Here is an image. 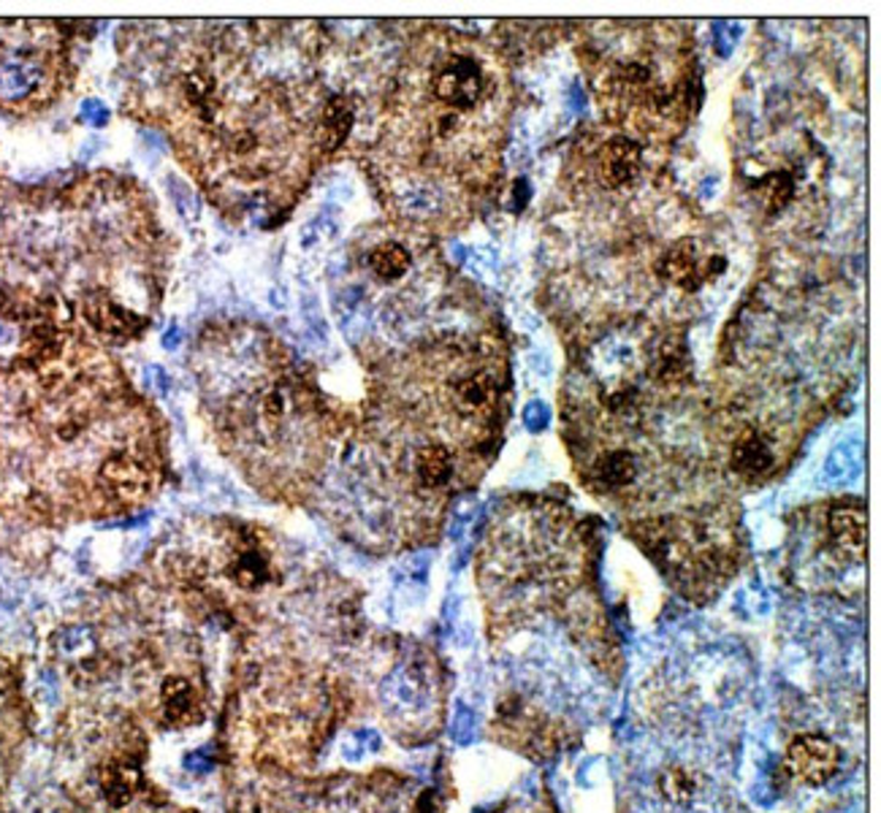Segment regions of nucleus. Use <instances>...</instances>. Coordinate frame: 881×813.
Segmentation results:
<instances>
[{"mask_svg": "<svg viewBox=\"0 0 881 813\" xmlns=\"http://www.w3.org/2000/svg\"><path fill=\"white\" fill-rule=\"evenodd\" d=\"M429 88L440 107L467 114L478 109L485 92V73L472 54H448L437 63Z\"/></svg>", "mask_w": 881, "mask_h": 813, "instance_id": "1", "label": "nucleus"}, {"mask_svg": "<svg viewBox=\"0 0 881 813\" xmlns=\"http://www.w3.org/2000/svg\"><path fill=\"white\" fill-rule=\"evenodd\" d=\"M49 88H52V73L44 60L24 49L0 52V103L24 107V103L44 101Z\"/></svg>", "mask_w": 881, "mask_h": 813, "instance_id": "2", "label": "nucleus"}, {"mask_svg": "<svg viewBox=\"0 0 881 813\" xmlns=\"http://www.w3.org/2000/svg\"><path fill=\"white\" fill-rule=\"evenodd\" d=\"M838 767H841V749L830 737L817 735V732L794 737L787 749L784 762H781L787 779L803 786L828 784L838 773Z\"/></svg>", "mask_w": 881, "mask_h": 813, "instance_id": "3", "label": "nucleus"}, {"mask_svg": "<svg viewBox=\"0 0 881 813\" xmlns=\"http://www.w3.org/2000/svg\"><path fill=\"white\" fill-rule=\"evenodd\" d=\"M82 315L98 334L112 337V339H133L141 331H147V318H141L139 312L128 310L126 304L114 301L109 293H88L82 299Z\"/></svg>", "mask_w": 881, "mask_h": 813, "instance_id": "4", "label": "nucleus"}, {"mask_svg": "<svg viewBox=\"0 0 881 813\" xmlns=\"http://www.w3.org/2000/svg\"><path fill=\"white\" fill-rule=\"evenodd\" d=\"M702 263H705V255L700 252V244L694 239H678L673 248L659 258L657 271L664 282H670L678 291L698 293L705 285Z\"/></svg>", "mask_w": 881, "mask_h": 813, "instance_id": "5", "label": "nucleus"}, {"mask_svg": "<svg viewBox=\"0 0 881 813\" xmlns=\"http://www.w3.org/2000/svg\"><path fill=\"white\" fill-rule=\"evenodd\" d=\"M830 540H833L835 551L841 556L854 559V562H862L865 556V504L860 499L854 502H841L830 510Z\"/></svg>", "mask_w": 881, "mask_h": 813, "instance_id": "6", "label": "nucleus"}, {"mask_svg": "<svg viewBox=\"0 0 881 813\" xmlns=\"http://www.w3.org/2000/svg\"><path fill=\"white\" fill-rule=\"evenodd\" d=\"M643 169V150L632 139H610L600 155V177L608 188H627Z\"/></svg>", "mask_w": 881, "mask_h": 813, "instance_id": "7", "label": "nucleus"}, {"mask_svg": "<svg viewBox=\"0 0 881 813\" xmlns=\"http://www.w3.org/2000/svg\"><path fill=\"white\" fill-rule=\"evenodd\" d=\"M494 402V380L485 372L461 374L451 383V404L461 418H474Z\"/></svg>", "mask_w": 881, "mask_h": 813, "instance_id": "8", "label": "nucleus"}, {"mask_svg": "<svg viewBox=\"0 0 881 813\" xmlns=\"http://www.w3.org/2000/svg\"><path fill=\"white\" fill-rule=\"evenodd\" d=\"M730 464L741 478L760 480L773 470L775 464L773 448L768 445L765 436H760L757 431H749V434H743L741 440L735 442V448H732Z\"/></svg>", "mask_w": 881, "mask_h": 813, "instance_id": "9", "label": "nucleus"}, {"mask_svg": "<svg viewBox=\"0 0 881 813\" xmlns=\"http://www.w3.org/2000/svg\"><path fill=\"white\" fill-rule=\"evenodd\" d=\"M356 112L353 103L348 98H331L326 101L323 112H320L318 128H316V141L323 152H334L344 144L350 131H353Z\"/></svg>", "mask_w": 881, "mask_h": 813, "instance_id": "10", "label": "nucleus"}, {"mask_svg": "<svg viewBox=\"0 0 881 813\" xmlns=\"http://www.w3.org/2000/svg\"><path fill=\"white\" fill-rule=\"evenodd\" d=\"M163 719L166 724L171 726H182V724H193L201 719V700L196 694V689L190 686L188 678H169L163 683Z\"/></svg>", "mask_w": 881, "mask_h": 813, "instance_id": "11", "label": "nucleus"}, {"mask_svg": "<svg viewBox=\"0 0 881 813\" xmlns=\"http://www.w3.org/2000/svg\"><path fill=\"white\" fill-rule=\"evenodd\" d=\"M98 786H101L103 800L114 805V809H120L139 790V765L128 760L107 762L101 767V775H98Z\"/></svg>", "mask_w": 881, "mask_h": 813, "instance_id": "12", "label": "nucleus"}, {"mask_svg": "<svg viewBox=\"0 0 881 813\" xmlns=\"http://www.w3.org/2000/svg\"><path fill=\"white\" fill-rule=\"evenodd\" d=\"M54 649H58L60 656L66 659L68 668H73V670L96 668L98 643H96V632H92L90 626L77 624V626H66V630H60L58 638H54Z\"/></svg>", "mask_w": 881, "mask_h": 813, "instance_id": "13", "label": "nucleus"}, {"mask_svg": "<svg viewBox=\"0 0 881 813\" xmlns=\"http://www.w3.org/2000/svg\"><path fill=\"white\" fill-rule=\"evenodd\" d=\"M416 478L423 489H442L453 478V453L445 445L418 448Z\"/></svg>", "mask_w": 881, "mask_h": 813, "instance_id": "14", "label": "nucleus"}, {"mask_svg": "<svg viewBox=\"0 0 881 813\" xmlns=\"http://www.w3.org/2000/svg\"><path fill=\"white\" fill-rule=\"evenodd\" d=\"M412 255L399 242H383L369 252V269L378 280L397 282L410 271Z\"/></svg>", "mask_w": 881, "mask_h": 813, "instance_id": "15", "label": "nucleus"}, {"mask_svg": "<svg viewBox=\"0 0 881 813\" xmlns=\"http://www.w3.org/2000/svg\"><path fill=\"white\" fill-rule=\"evenodd\" d=\"M638 474V461L630 451H613L602 455L594 466V478L602 489H624Z\"/></svg>", "mask_w": 881, "mask_h": 813, "instance_id": "16", "label": "nucleus"}, {"mask_svg": "<svg viewBox=\"0 0 881 813\" xmlns=\"http://www.w3.org/2000/svg\"><path fill=\"white\" fill-rule=\"evenodd\" d=\"M757 195H760L762 203H765L768 212H779V209H784L794 195L792 177L787 174V171H770V174H765L760 182H757Z\"/></svg>", "mask_w": 881, "mask_h": 813, "instance_id": "17", "label": "nucleus"}, {"mask_svg": "<svg viewBox=\"0 0 881 813\" xmlns=\"http://www.w3.org/2000/svg\"><path fill=\"white\" fill-rule=\"evenodd\" d=\"M659 790H662V794L670 800V803H687V800H692L694 790H698V781H694V775L689 773V770L673 767L668 770V773H662V779H659Z\"/></svg>", "mask_w": 881, "mask_h": 813, "instance_id": "18", "label": "nucleus"}, {"mask_svg": "<svg viewBox=\"0 0 881 813\" xmlns=\"http://www.w3.org/2000/svg\"><path fill=\"white\" fill-rule=\"evenodd\" d=\"M380 749V737L378 732L372 730H359L344 741V756L348 760H359V756L367 754V751H378Z\"/></svg>", "mask_w": 881, "mask_h": 813, "instance_id": "19", "label": "nucleus"}, {"mask_svg": "<svg viewBox=\"0 0 881 813\" xmlns=\"http://www.w3.org/2000/svg\"><path fill=\"white\" fill-rule=\"evenodd\" d=\"M169 182H171V195H174V201H177V207H180V212L190 214V218H196V214H199V203H196L193 193H190L188 188H182V184L177 182V180H169Z\"/></svg>", "mask_w": 881, "mask_h": 813, "instance_id": "20", "label": "nucleus"}, {"mask_svg": "<svg viewBox=\"0 0 881 813\" xmlns=\"http://www.w3.org/2000/svg\"><path fill=\"white\" fill-rule=\"evenodd\" d=\"M474 735V716L467 707H461L459 713H455V722H453V737L459 743H470Z\"/></svg>", "mask_w": 881, "mask_h": 813, "instance_id": "21", "label": "nucleus"}, {"mask_svg": "<svg viewBox=\"0 0 881 813\" xmlns=\"http://www.w3.org/2000/svg\"><path fill=\"white\" fill-rule=\"evenodd\" d=\"M144 383H147V388H150V391H156L158 397H166V393L171 391V378L160 367L144 369Z\"/></svg>", "mask_w": 881, "mask_h": 813, "instance_id": "22", "label": "nucleus"}, {"mask_svg": "<svg viewBox=\"0 0 881 813\" xmlns=\"http://www.w3.org/2000/svg\"><path fill=\"white\" fill-rule=\"evenodd\" d=\"M79 114H82V120L90 122V126H107L109 122V109L103 107L101 101H84Z\"/></svg>", "mask_w": 881, "mask_h": 813, "instance_id": "23", "label": "nucleus"}, {"mask_svg": "<svg viewBox=\"0 0 881 813\" xmlns=\"http://www.w3.org/2000/svg\"><path fill=\"white\" fill-rule=\"evenodd\" d=\"M184 767H188L190 773H209V770H212V756L207 754V749L190 751V754L184 756Z\"/></svg>", "mask_w": 881, "mask_h": 813, "instance_id": "24", "label": "nucleus"}, {"mask_svg": "<svg viewBox=\"0 0 881 813\" xmlns=\"http://www.w3.org/2000/svg\"><path fill=\"white\" fill-rule=\"evenodd\" d=\"M163 348H166V350H177V348H180V329H177L174 323H171V325H169V331H166V334H163Z\"/></svg>", "mask_w": 881, "mask_h": 813, "instance_id": "25", "label": "nucleus"}]
</instances>
